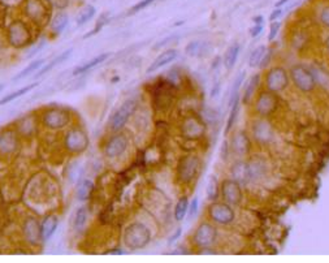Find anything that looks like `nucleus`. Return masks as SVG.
<instances>
[{
    "instance_id": "nucleus-44",
    "label": "nucleus",
    "mask_w": 329,
    "mask_h": 263,
    "mask_svg": "<svg viewBox=\"0 0 329 263\" xmlns=\"http://www.w3.org/2000/svg\"><path fill=\"white\" fill-rule=\"evenodd\" d=\"M198 206L199 200L196 197H194L191 200V202L189 204V210H187V213H189V219H192V218L196 215V213H198Z\"/></svg>"
},
{
    "instance_id": "nucleus-52",
    "label": "nucleus",
    "mask_w": 329,
    "mask_h": 263,
    "mask_svg": "<svg viewBox=\"0 0 329 263\" xmlns=\"http://www.w3.org/2000/svg\"><path fill=\"white\" fill-rule=\"evenodd\" d=\"M173 38H174V35H171V37L164 38V39H162V41H160V42H158V43H156L155 46H154V47H152V50H159V48L164 47L165 44L169 43V42H171L172 39H173Z\"/></svg>"
},
{
    "instance_id": "nucleus-41",
    "label": "nucleus",
    "mask_w": 329,
    "mask_h": 263,
    "mask_svg": "<svg viewBox=\"0 0 329 263\" xmlns=\"http://www.w3.org/2000/svg\"><path fill=\"white\" fill-rule=\"evenodd\" d=\"M80 175H81V167L78 166V163H75V166H71V171H69L68 173V177L72 184H75V182L77 181Z\"/></svg>"
},
{
    "instance_id": "nucleus-43",
    "label": "nucleus",
    "mask_w": 329,
    "mask_h": 263,
    "mask_svg": "<svg viewBox=\"0 0 329 263\" xmlns=\"http://www.w3.org/2000/svg\"><path fill=\"white\" fill-rule=\"evenodd\" d=\"M319 19H320V22H321L325 28L329 29V6H325L321 8Z\"/></svg>"
},
{
    "instance_id": "nucleus-17",
    "label": "nucleus",
    "mask_w": 329,
    "mask_h": 263,
    "mask_svg": "<svg viewBox=\"0 0 329 263\" xmlns=\"http://www.w3.org/2000/svg\"><path fill=\"white\" fill-rule=\"evenodd\" d=\"M230 149L236 154L238 158L246 157L250 153L251 149V141L245 132H237L236 135L232 137V144H230Z\"/></svg>"
},
{
    "instance_id": "nucleus-53",
    "label": "nucleus",
    "mask_w": 329,
    "mask_h": 263,
    "mask_svg": "<svg viewBox=\"0 0 329 263\" xmlns=\"http://www.w3.org/2000/svg\"><path fill=\"white\" fill-rule=\"evenodd\" d=\"M228 150H229V144H228L227 141H224L223 146H221V158H223L224 160H227Z\"/></svg>"
},
{
    "instance_id": "nucleus-6",
    "label": "nucleus",
    "mask_w": 329,
    "mask_h": 263,
    "mask_svg": "<svg viewBox=\"0 0 329 263\" xmlns=\"http://www.w3.org/2000/svg\"><path fill=\"white\" fill-rule=\"evenodd\" d=\"M41 122L43 126L51 130H59L65 128L71 122V113L60 107H52L44 111L41 116Z\"/></svg>"
},
{
    "instance_id": "nucleus-49",
    "label": "nucleus",
    "mask_w": 329,
    "mask_h": 263,
    "mask_svg": "<svg viewBox=\"0 0 329 263\" xmlns=\"http://www.w3.org/2000/svg\"><path fill=\"white\" fill-rule=\"evenodd\" d=\"M283 13H284L283 8H275V11H274V12L271 13V16H270V21H271V22L277 21V20H279L280 17L283 16Z\"/></svg>"
},
{
    "instance_id": "nucleus-23",
    "label": "nucleus",
    "mask_w": 329,
    "mask_h": 263,
    "mask_svg": "<svg viewBox=\"0 0 329 263\" xmlns=\"http://www.w3.org/2000/svg\"><path fill=\"white\" fill-rule=\"evenodd\" d=\"M69 25V16L65 12H57L51 20V32L53 35L61 34Z\"/></svg>"
},
{
    "instance_id": "nucleus-2",
    "label": "nucleus",
    "mask_w": 329,
    "mask_h": 263,
    "mask_svg": "<svg viewBox=\"0 0 329 263\" xmlns=\"http://www.w3.org/2000/svg\"><path fill=\"white\" fill-rule=\"evenodd\" d=\"M201 159L196 155H185L180 159L177 166V177L181 184H191L201 171Z\"/></svg>"
},
{
    "instance_id": "nucleus-57",
    "label": "nucleus",
    "mask_w": 329,
    "mask_h": 263,
    "mask_svg": "<svg viewBox=\"0 0 329 263\" xmlns=\"http://www.w3.org/2000/svg\"><path fill=\"white\" fill-rule=\"evenodd\" d=\"M252 21H254V24H263V16H255Z\"/></svg>"
},
{
    "instance_id": "nucleus-51",
    "label": "nucleus",
    "mask_w": 329,
    "mask_h": 263,
    "mask_svg": "<svg viewBox=\"0 0 329 263\" xmlns=\"http://www.w3.org/2000/svg\"><path fill=\"white\" fill-rule=\"evenodd\" d=\"M181 233H182V228H181V227H178V228L176 229V232H174L173 235H172L171 237L168 238V245H172L174 241H177L178 238H180Z\"/></svg>"
},
{
    "instance_id": "nucleus-21",
    "label": "nucleus",
    "mask_w": 329,
    "mask_h": 263,
    "mask_svg": "<svg viewBox=\"0 0 329 263\" xmlns=\"http://www.w3.org/2000/svg\"><path fill=\"white\" fill-rule=\"evenodd\" d=\"M252 133H254V137L256 141L266 144V142L270 141L274 132H272V126H271L270 122L266 121V120H260V121H256L254 124Z\"/></svg>"
},
{
    "instance_id": "nucleus-11",
    "label": "nucleus",
    "mask_w": 329,
    "mask_h": 263,
    "mask_svg": "<svg viewBox=\"0 0 329 263\" xmlns=\"http://www.w3.org/2000/svg\"><path fill=\"white\" fill-rule=\"evenodd\" d=\"M127 146H129V140H127L126 135H124V133H117L116 135L115 133L104 145L103 154L108 159H115V158H118L126 151Z\"/></svg>"
},
{
    "instance_id": "nucleus-39",
    "label": "nucleus",
    "mask_w": 329,
    "mask_h": 263,
    "mask_svg": "<svg viewBox=\"0 0 329 263\" xmlns=\"http://www.w3.org/2000/svg\"><path fill=\"white\" fill-rule=\"evenodd\" d=\"M238 102H239V99H237L236 102L232 104V107H230L229 117H228L227 126H225V135H228V133L232 130V128H233V125H234V122H236L237 113H238Z\"/></svg>"
},
{
    "instance_id": "nucleus-38",
    "label": "nucleus",
    "mask_w": 329,
    "mask_h": 263,
    "mask_svg": "<svg viewBox=\"0 0 329 263\" xmlns=\"http://www.w3.org/2000/svg\"><path fill=\"white\" fill-rule=\"evenodd\" d=\"M95 13H96V10H95V8H94L93 6L86 7V8H85V10L82 11V12L80 13V15H78L77 19H76V22H77V25L78 26L85 25L86 22H89L91 19H93L94 16H95Z\"/></svg>"
},
{
    "instance_id": "nucleus-45",
    "label": "nucleus",
    "mask_w": 329,
    "mask_h": 263,
    "mask_svg": "<svg viewBox=\"0 0 329 263\" xmlns=\"http://www.w3.org/2000/svg\"><path fill=\"white\" fill-rule=\"evenodd\" d=\"M280 26H281V24H280L279 21H274L272 24H271L270 34H268V41L270 42L275 41V38L277 37V33H279V30H280Z\"/></svg>"
},
{
    "instance_id": "nucleus-19",
    "label": "nucleus",
    "mask_w": 329,
    "mask_h": 263,
    "mask_svg": "<svg viewBox=\"0 0 329 263\" xmlns=\"http://www.w3.org/2000/svg\"><path fill=\"white\" fill-rule=\"evenodd\" d=\"M177 57H178L177 50H174V48H168V50H165L164 52L160 53V55L152 61L151 65L147 68V73L156 72V71H159V69H162L163 67L172 63V61L177 59Z\"/></svg>"
},
{
    "instance_id": "nucleus-28",
    "label": "nucleus",
    "mask_w": 329,
    "mask_h": 263,
    "mask_svg": "<svg viewBox=\"0 0 329 263\" xmlns=\"http://www.w3.org/2000/svg\"><path fill=\"white\" fill-rule=\"evenodd\" d=\"M46 64V60L44 59H37V60H33L30 64H29L28 67H26L24 71H21L20 73H17V75L13 77L12 81L13 82H19L20 80L22 79H26L28 76H30L31 73H34L35 71H39V68H41L42 65H44Z\"/></svg>"
},
{
    "instance_id": "nucleus-47",
    "label": "nucleus",
    "mask_w": 329,
    "mask_h": 263,
    "mask_svg": "<svg viewBox=\"0 0 329 263\" xmlns=\"http://www.w3.org/2000/svg\"><path fill=\"white\" fill-rule=\"evenodd\" d=\"M263 29H264L263 24H255V25L251 28V30H250L251 38H254V39H255V38H258L259 35L263 33Z\"/></svg>"
},
{
    "instance_id": "nucleus-15",
    "label": "nucleus",
    "mask_w": 329,
    "mask_h": 263,
    "mask_svg": "<svg viewBox=\"0 0 329 263\" xmlns=\"http://www.w3.org/2000/svg\"><path fill=\"white\" fill-rule=\"evenodd\" d=\"M22 235L26 241L31 245H38L43 240L42 238L41 224L34 216H29L22 223Z\"/></svg>"
},
{
    "instance_id": "nucleus-25",
    "label": "nucleus",
    "mask_w": 329,
    "mask_h": 263,
    "mask_svg": "<svg viewBox=\"0 0 329 263\" xmlns=\"http://www.w3.org/2000/svg\"><path fill=\"white\" fill-rule=\"evenodd\" d=\"M72 52H73V48H68V50H65L64 52L60 53L59 56H56L52 61H50V63L46 64V65H42L41 68H39V72L35 73V76H34L35 79H38V77H41V76L46 75V73L50 72L51 69L55 68L56 65H59V64H61L62 61H65V60L71 56Z\"/></svg>"
},
{
    "instance_id": "nucleus-9",
    "label": "nucleus",
    "mask_w": 329,
    "mask_h": 263,
    "mask_svg": "<svg viewBox=\"0 0 329 263\" xmlns=\"http://www.w3.org/2000/svg\"><path fill=\"white\" fill-rule=\"evenodd\" d=\"M208 218L219 226H229L236 219L233 206L227 202H214L208 207Z\"/></svg>"
},
{
    "instance_id": "nucleus-31",
    "label": "nucleus",
    "mask_w": 329,
    "mask_h": 263,
    "mask_svg": "<svg viewBox=\"0 0 329 263\" xmlns=\"http://www.w3.org/2000/svg\"><path fill=\"white\" fill-rule=\"evenodd\" d=\"M87 219H89V210L86 206L80 207L75 214V220H73V227L76 231H82L86 226Z\"/></svg>"
},
{
    "instance_id": "nucleus-35",
    "label": "nucleus",
    "mask_w": 329,
    "mask_h": 263,
    "mask_svg": "<svg viewBox=\"0 0 329 263\" xmlns=\"http://www.w3.org/2000/svg\"><path fill=\"white\" fill-rule=\"evenodd\" d=\"M207 198L210 201H216L220 194V186H219V181L216 176H211L208 180L207 184Z\"/></svg>"
},
{
    "instance_id": "nucleus-1",
    "label": "nucleus",
    "mask_w": 329,
    "mask_h": 263,
    "mask_svg": "<svg viewBox=\"0 0 329 263\" xmlns=\"http://www.w3.org/2000/svg\"><path fill=\"white\" fill-rule=\"evenodd\" d=\"M151 231L149 227L141 222H134L125 228L122 241L129 250L136 251L145 249L151 242Z\"/></svg>"
},
{
    "instance_id": "nucleus-34",
    "label": "nucleus",
    "mask_w": 329,
    "mask_h": 263,
    "mask_svg": "<svg viewBox=\"0 0 329 263\" xmlns=\"http://www.w3.org/2000/svg\"><path fill=\"white\" fill-rule=\"evenodd\" d=\"M245 80H246L245 72L239 73V75L236 77V80H234L233 88H232V91H230V98H229V106L230 107H232V104H233L237 99H239V89H241V86H242V84Z\"/></svg>"
},
{
    "instance_id": "nucleus-16",
    "label": "nucleus",
    "mask_w": 329,
    "mask_h": 263,
    "mask_svg": "<svg viewBox=\"0 0 329 263\" xmlns=\"http://www.w3.org/2000/svg\"><path fill=\"white\" fill-rule=\"evenodd\" d=\"M26 13L33 21L39 25L48 21V10L42 0H29L26 4Z\"/></svg>"
},
{
    "instance_id": "nucleus-56",
    "label": "nucleus",
    "mask_w": 329,
    "mask_h": 263,
    "mask_svg": "<svg viewBox=\"0 0 329 263\" xmlns=\"http://www.w3.org/2000/svg\"><path fill=\"white\" fill-rule=\"evenodd\" d=\"M288 2L289 0H279V2H276V4H275V8H283Z\"/></svg>"
},
{
    "instance_id": "nucleus-24",
    "label": "nucleus",
    "mask_w": 329,
    "mask_h": 263,
    "mask_svg": "<svg viewBox=\"0 0 329 263\" xmlns=\"http://www.w3.org/2000/svg\"><path fill=\"white\" fill-rule=\"evenodd\" d=\"M95 184L91 179H82L76 188V195L80 201H87L93 195Z\"/></svg>"
},
{
    "instance_id": "nucleus-14",
    "label": "nucleus",
    "mask_w": 329,
    "mask_h": 263,
    "mask_svg": "<svg viewBox=\"0 0 329 263\" xmlns=\"http://www.w3.org/2000/svg\"><path fill=\"white\" fill-rule=\"evenodd\" d=\"M277 108V98L272 91H263L256 98L255 102V111L263 117L272 115Z\"/></svg>"
},
{
    "instance_id": "nucleus-33",
    "label": "nucleus",
    "mask_w": 329,
    "mask_h": 263,
    "mask_svg": "<svg viewBox=\"0 0 329 263\" xmlns=\"http://www.w3.org/2000/svg\"><path fill=\"white\" fill-rule=\"evenodd\" d=\"M189 200L187 197H181L180 200L177 201V204L174 206V219L177 222H181V220L185 219L186 216L187 210H189Z\"/></svg>"
},
{
    "instance_id": "nucleus-59",
    "label": "nucleus",
    "mask_w": 329,
    "mask_h": 263,
    "mask_svg": "<svg viewBox=\"0 0 329 263\" xmlns=\"http://www.w3.org/2000/svg\"><path fill=\"white\" fill-rule=\"evenodd\" d=\"M3 89H4V85H3V84H2V85H0V91L3 90Z\"/></svg>"
},
{
    "instance_id": "nucleus-40",
    "label": "nucleus",
    "mask_w": 329,
    "mask_h": 263,
    "mask_svg": "<svg viewBox=\"0 0 329 263\" xmlns=\"http://www.w3.org/2000/svg\"><path fill=\"white\" fill-rule=\"evenodd\" d=\"M155 2H156V0H141L140 3L134 4V6L131 7L130 11H129V15H133V13L141 12V11H143L145 8L150 7L152 3H155Z\"/></svg>"
},
{
    "instance_id": "nucleus-30",
    "label": "nucleus",
    "mask_w": 329,
    "mask_h": 263,
    "mask_svg": "<svg viewBox=\"0 0 329 263\" xmlns=\"http://www.w3.org/2000/svg\"><path fill=\"white\" fill-rule=\"evenodd\" d=\"M38 85H39V82H34V84L28 85V86H25V88L19 89V90H16V91H12L11 94H8V95H6L4 98H2V100H0V106H4V104H7V103H11V102H13V100L17 99V98L22 97V95H25L26 93H29V91L34 90Z\"/></svg>"
},
{
    "instance_id": "nucleus-8",
    "label": "nucleus",
    "mask_w": 329,
    "mask_h": 263,
    "mask_svg": "<svg viewBox=\"0 0 329 263\" xmlns=\"http://www.w3.org/2000/svg\"><path fill=\"white\" fill-rule=\"evenodd\" d=\"M137 100H125L124 103L116 110V112L112 115L111 120H109V128H111V130L113 132V133H117V132L121 130V129L126 125V122L129 121V119L133 116V113L137 111Z\"/></svg>"
},
{
    "instance_id": "nucleus-46",
    "label": "nucleus",
    "mask_w": 329,
    "mask_h": 263,
    "mask_svg": "<svg viewBox=\"0 0 329 263\" xmlns=\"http://www.w3.org/2000/svg\"><path fill=\"white\" fill-rule=\"evenodd\" d=\"M271 57H272V50H271V48H267V51H266V53H264L263 59H261L260 64H259V68H260V69L266 68V67L270 64Z\"/></svg>"
},
{
    "instance_id": "nucleus-29",
    "label": "nucleus",
    "mask_w": 329,
    "mask_h": 263,
    "mask_svg": "<svg viewBox=\"0 0 329 263\" xmlns=\"http://www.w3.org/2000/svg\"><path fill=\"white\" fill-rule=\"evenodd\" d=\"M259 80H260V76L254 75L251 79L247 81V84H246L245 86V91H243V103H248V102L254 98L255 93H256V89H258Z\"/></svg>"
},
{
    "instance_id": "nucleus-7",
    "label": "nucleus",
    "mask_w": 329,
    "mask_h": 263,
    "mask_svg": "<svg viewBox=\"0 0 329 263\" xmlns=\"http://www.w3.org/2000/svg\"><path fill=\"white\" fill-rule=\"evenodd\" d=\"M64 146L71 154L80 155L89 148V137L82 128H72L64 136Z\"/></svg>"
},
{
    "instance_id": "nucleus-13",
    "label": "nucleus",
    "mask_w": 329,
    "mask_h": 263,
    "mask_svg": "<svg viewBox=\"0 0 329 263\" xmlns=\"http://www.w3.org/2000/svg\"><path fill=\"white\" fill-rule=\"evenodd\" d=\"M181 133L187 140H198L206 133L205 120L199 119L198 116H187L181 125Z\"/></svg>"
},
{
    "instance_id": "nucleus-22",
    "label": "nucleus",
    "mask_w": 329,
    "mask_h": 263,
    "mask_svg": "<svg viewBox=\"0 0 329 263\" xmlns=\"http://www.w3.org/2000/svg\"><path fill=\"white\" fill-rule=\"evenodd\" d=\"M57 227H59V218H57V216L53 215V214L44 216L43 222L41 223L42 238H43V241L50 240V238L55 235Z\"/></svg>"
},
{
    "instance_id": "nucleus-36",
    "label": "nucleus",
    "mask_w": 329,
    "mask_h": 263,
    "mask_svg": "<svg viewBox=\"0 0 329 263\" xmlns=\"http://www.w3.org/2000/svg\"><path fill=\"white\" fill-rule=\"evenodd\" d=\"M248 171H250V181H255L264 176L266 168L260 162H248Z\"/></svg>"
},
{
    "instance_id": "nucleus-26",
    "label": "nucleus",
    "mask_w": 329,
    "mask_h": 263,
    "mask_svg": "<svg viewBox=\"0 0 329 263\" xmlns=\"http://www.w3.org/2000/svg\"><path fill=\"white\" fill-rule=\"evenodd\" d=\"M109 56H111V53H108V52L100 53V55H98L96 57L91 59L90 61H87V63L82 64V65H80V67H77V68L73 71V75L80 76V75H82V73H85V72H89L90 69L95 68V67H98L99 64H102L103 61H106V60L108 59Z\"/></svg>"
},
{
    "instance_id": "nucleus-37",
    "label": "nucleus",
    "mask_w": 329,
    "mask_h": 263,
    "mask_svg": "<svg viewBox=\"0 0 329 263\" xmlns=\"http://www.w3.org/2000/svg\"><path fill=\"white\" fill-rule=\"evenodd\" d=\"M266 51H267V47H266L264 44H261V46L255 48V50L251 52V55H250V57H248V65L251 67V68H256V67H259V64H260Z\"/></svg>"
},
{
    "instance_id": "nucleus-55",
    "label": "nucleus",
    "mask_w": 329,
    "mask_h": 263,
    "mask_svg": "<svg viewBox=\"0 0 329 263\" xmlns=\"http://www.w3.org/2000/svg\"><path fill=\"white\" fill-rule=\"evenodd\" d=\"M219 93H220V84H216V85H215V86H214V88H212V91H211V98L218 97Z\"/></svg>"
},
{
    "instance_id": "nucleus-3",
    "label": "nucleus",
    "mask_w": 329,
    "mask_h": 263,
    "mask_svg": "<svg viewBox=\"0 0 329 263\" xmlns=\"http://www.w3.org/2000/svg\"><path fill=\"white\" fill-rule=\"evenodd\" d=\"M289 76L290 80L294 84V86L302 93H310L316 88V79H315L314 73L308 71L306 67L297 64V65L292 67L289 71Z\"/></svg>"
},
{
    "instance_id": "nucleus-42",
    "label": "nucleus",
    "mask_w": 329,
    "mask_h": 263,
    "mask_svg": "<svg viewBox=\"0 0 329 263\" xmlns=\"http://www.w3.org/2000/svg\"><path fill=\"white\" fill-rule=\"evenodd\" d=\"M202 116H203V120H205V122H210V124H212V122H215L216 120H218L216 111L212 110V108H205L202 112Z\"/></svg>"
},
{
    "instance_id": "nucleus-50",
    "label": "nucleus",
    "mask_w": 329,
    "mask_h": 263,
    "mask_svg": "<svg viewBox=\"0 0 329 263\" xmlns=\"http://www.w3.org/2000/svg\"><path fill=\"white\" fill-rule=\"evenodd\" d=\"M44 44H46V41H42V42H39V43L37 44V47H34V48H33V50L30 51V52L28 53V59H31V57L34 56V55H37V53L39 52V51H41L42 48L44 47Z\"/></svg>"
},
{
    "instance_id": "nucleus-48",
    "label": "nucleus",
    "mask_w": 329,
    "mask_h": 263,
    "mask_svg": "<svg viewBox=\"0 0 329 263\" xmlns=\"http://www.w3.org/2000/svg\"><path fill=\"white\" fill-rule=\"evenodd\" d=\"M106 24H107V20L104 19V16H103L102 19H100V21L98 22V24H96L95 29H94V30L91 33H89V34H87L86 37H90V35H94V34H96V33H98V32H100V29H102L103 26L106 25Z\"/></svg>"
},
{
    "instance_id": "nucleus-5",
    "label": "nucleus",
    "mask_w": 329,
    "mask_h": 263,
    "mask_svg": "<svg viewBox=\"0 0 329 263\" xmlns=\"http://www.w3.org/2000/svg\"><path fill=\"white\" fill-rule=\"evenodd\" d=\"M218 240V229L212 223H201L192 233L191 241L199 249H210Z\"/></svg>"
},
{
    "instance_id": "nucleus-20",
    "label": "nucleus",
    "mask_w": 329,
    "mask_h": 263,
    "mask_svg": "<svg viewBox=\"0 0 329 263\" xmlns=\"http://www.w3.org/2000/svg\"><path fill=\"white\" fill-rule=\"evenodd\" d=\"M230 176L232 179L238 181L241 185L250 182V171H248V163L243 160H238L233 166L230 167Z\"/></svg>"
},
{
    "instance_id": "nucleus-32",
    "label": "nucleus",
    "mask_w": 329,
    "mask_h": 263,
    "mask_svg": "<svg viewBox=\"0 0 329 263\" xmlns=\"http://www.w3.org/2000/svg\"><path fill=\"white\" fill-rule=\"evenodd\" d=\"M205 48H206V43L202 41H199V39H195V41H191L186 44V47H185V52L186 55L191 57L195 56H203V53H205Z\"/></svg>"
},
{
    "instance_id": "nucleus-4",
    "label": "nucleus",
    "mask_w": 329,
    "mask_h": 263,
    "mask_svg": "<svg viewBox=\"0 0 329 263\" xmlns=\"http://www.w3.org/2000/svg\"><path fill=\"white\" fill-rule=\"evenodd\" d=\"M8 39L13 48H24L33 41V32L21 20H16L8 29Z\"/></svg>"
},
{
    "instance_id": "nucleus-18",
    "label": "nucleus",
    "mask_w": 329,
    "mask_h": 263,
    "mask_svg": "<svg viewBox=\"0 0 329 263\" xmlns=\"http://www.w3.org/2000/svg\"><path fill=\"white\" fill-rule=\"evenodd\" d=\"M19 149V137L16 132L7 130L0 133V155H11Z\"/></svg>"
},
{
    "instance_id": "nucleus-10",
    "label": "nucleus",
    "mask_w": 329,
    "mask_h": 263,
    "mask_svg": "<svg viewBox=\"0 0 329 263\" xmlns=\"http://www.w3.org/2000/svg\"><path fill=\"white\" fill-rule=\"evenodd\" d=\"M289 82H290V76L283 67H274L266 73V77H264V84H266L267 90L272 91L275 94L285 90Z\"/></svg>"
},
{
    "instance_id": "nucleus-27",
    "label": "nucleus",
    "mask_w": 329,
    "mask_h": 263,
    "mask_svg": "<svg viewBox=\"0 0 329 263\" xmlns=\"http://www.w3.org/2000/svg\"><path fill=\"white\" fill-rule=\"evenodd\" d=\"M239 50H241V47H239V44H232L229 48L227 50V52H225V55H224V67L228 69V71H230V69H233L234 65H236L237 60H238V56H239Z\"/></svg>"
},
{
    "instance_id": "nucleus-58",
    "label": "nucleus",
    "mask_w": 329,
    "mask_h": 263,
    "mask_svg": "<svg viewBox=\"0 0 329 263\" xmlns=\"http://www.w3.org/2000/svg\"><path fill=\"white\" fill-rule=\"evenodd\" d=\"M326 48H328V52H329V37L326 38Z\"/></svg>"
},
{
    "instance_id": "nucleus-54",
    "label": "nucleus",
    "mask_w": 329,
    "mask_h": 263,
    "mask_svg": "<svg viewBox=\"0 0 329 263\" xmlns=\"http://www.w3.org/2000/svg\"><path fill=\"white\" fill-rule=\"evenodd\" d=\"M104 254H109V255H124L126 251L121 250V249H112V250H106Z\"/></svg>"
},
{
    "instance_id": "nucleus-12",
    "label": "nucleus",
    "mask_w": 329,
    "mask_h": 263,
    "mask_svg": "<svg viewBox=\"0 0 329 263\" xmlns=\"http://www.w3.org/2000/svg\"><path fill=\"white\" fill-rule=\"evenodd\" d=\"M221 197L224 202L232 205V206H238L242 202V188L238 181L234 179H225L221 182Z\"/></svg>"
}]
</instances>
